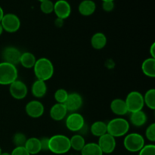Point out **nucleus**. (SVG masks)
Returning <instances> with one entry per match:
<instances>
[{
	"instance_id": "f257e3e1",
	"label": "nucleus",
	"mask_w": 155,
	"mask_h": 155,
	"mask_svg": "<svg viewBox=\"0 0 155 155\" xmlns=\"http://www.w3.org/2000/svg\"><path fill=\"white\" fill-rule=\"evenodd\" d=\"M33 70L37 80L44 82L50 80L54 74L53 64L46 58H41L36 60Z\"/></svg>"
},
{
	"instance_id": "f03ea898",
	"label": "nucleus",
	"mask_w": 155,
	"mask_h": 155,
	"mask_svg": "<svg viewBox=\"0 0 155 155\" xmlns=\"http://www.w3.org/2000/svg\"><path fill=\"white\" fill-rule=\"evenodd\" d=\"M70 139L64 135H54L49 138L48 151L55 154H63L71 150Z\"/></svg>"
},
{
	"instance_id": "7ed1b4c3",
	"label": "nucleus",
	"mask_w": 155,
	"mask_h": 155,
	"mask_svg": "<svg viewBox=\"0 0 155 155\" xmlns=\"http://www.w3.org/2000/svg\"><path fill=\"white\" fill-rule=\"evenodd\" d=\"M130 127V123L124 118H114L107 124V133L114 138L122 137L127 134Z\"/></svg>"
},
{
	"instance_id": "20e7f679",
	"label": "nucleus",
	"mask_w": 155,
	"mask_h": 155,
	"mask_svg": "<svg viewBox=\"0 0 155 155\" xmlns=\"http://www.w3.org/2000/svg\"><path fill=\"white\" fill-rule=\"evenodd\" d=\"M18 77V69L16 66L7 62L0 63V85H10L17 80Z\"/></svg>"
},
{
	"instance_id": "39448f33",
	"label": "nucleus",
	"mask_w": 155,
	"mask_h": 155,
	"mask_svg": "<svg viewBox=\"0 0 155 155\" xmlns=\"http://www.w3.org/2000/svg\"><path fill=\"white\" fill-rule=\"evenodd\" d=\"M124 145L130 152H139L145 146V139L137 133H130L126 136Z\"/></svg>"
},
{
	"instance_id": "423d86ee",
	"label": "nucleus",
	"mask_w": 155,
	"mask_h": 155,
	"mask_svg": "<svg viewBox=\"0 0 155 155\" xmlns=\"http://www.w3.org/2000/svg\"><path fill=\"white\" fill-rule=\"evenodd\" d=\"M127 110L130 113L139 111L145 106L143 95L137 91H133L127 95L125 100Z\"/></svg>"
},
{
	"instance_id": "0eeeda50",
	"label": "nucleus",
	"mask_w": 155,
	"mask_h": 155,
	"mask_svg": "<svg viewBox=\"0 0 155 155\" xmlns=\"http://www.w3.org/2000/svg\"><path fill=\"white\" fill-rule=\"evenodd\" d=\"M65 124L70 131L80 132L85 127L84 117L80 114L74 112L67 117Z\"/></svg>"
},
{
	"instance_id": "6e6552de",
	"label": "nucleus",
	"mask_w": 155,
	"mask_h": 155,
	"mask_svg": "<svg viewBox=\"0 0 155 155\" xmlns=\"http://www.w3.org/2000/svg\"><path fill=\"white\" fill-rule=\"evenodd\" d=\"M0 24H2L3 30L8 33H15L21 27V21L19 18L14 14L4 15Z\"/></svg>"
},
{
	"instance_id": "1a4fd4ad",
	"label": "nucleus",
	"mask_w": 155,
	"mask_h": 155,
	"mask_svg": "<svg viewBox=\"0 0 155 155\" xmlns=\"http://www.w3.org/2000/svg\"><path fill=\"white\" fill-rule=\"evenodd\" d=\"M102 151L103 154H110L113 152L116 148V139L114 136L109 133H105L100 136L97 143Z\"/></svg>"
},
{
	"instance_id": "9d476101",
	"label": "nucleus",
	"mask_w": 155,
	"mask_h": 155,
	"mask_svg": "<svg viewBox=\"0 0 155 155\" xmlns=\"http://www.w3.org/2000/svg\"><path fill=\"white\" fill-rule=\"evenodd\" d=\"M9 92L14 98L17 100L24 99L27 95V87L24 82L15 80L9 85Z\"/></svg>"
},
{
	"instance_id": "9b49d317",
	"label": "nucleus",
	"mask_w": 155,
	"mask_h": 155,
	"mask_svg": "<svg viewBox=\"0 0 155 155\" xmlns=\"http://www.w3.org/2000/svg\"><path fill=\"white\" fill-rule=\"evenodd\" d=\"M83 98L81 95L77 92L68 94L67 100L64 104L66 107L68 111H71L72 113L78 110L83 105Z\"/></svg>"
},
{
	"instance_id": "f8f14e48",
	"label": "nucleus",
	"mask_w": 155,
	"mask_h": 155,
	"mask_svg": "<svg viewBox=\"0 0 155 155\" xmlns=\"http://www.w3.org/2000/svg\"><path fill=\"white\" fill-rule=\"evenodd\" d=\"M21 53L19 50L15 47H6L2 51V58L5 62L16 66L20 64Z\"/></svg>"
},
{
	"instance_id": "ddd939ff",
	"label": "nucleus",
	"mask_w": 155,
	"mask_h": 155,
	"mask_svg": "<svg viewBox=\"0 0 155 155\" xmlns=\"http://www.w3.org/2000/svg\"><path fill=\"white\" fill-rule=\"evenodd\" d=\"M25 110L27 114L30 117L38 118L42 116L45 108L43 104L40 101L33 100L27 103L25 107Z\"/></svg>"
},
{
	"instance_id": "4468645a",
	"label": "nucleus",
	"mask_w": 155,
	"mask_h": 155,
	"mask_svg": "<svg viewBox=\"0 0 155 155\" xmlns=\"http://www.w3.org/2000/svg\"><path fill=\"white\" fill-rule=\"evenodd\" d=\"M54 12L58 18L64 20L71 15V7L65 0H58L54 4Z\"/></svg>"
},
{
	"instance_id": "2eb2a0df",
	"label": "nucleus",
	"mask_w": 155,
	"mask_h": 155,
	"mask_svg": "<svg viewBox=\"0 0 155 155\" xmlns=\"http://www.w3.org/2000/svg\"><path fill=\"white\" fill-rule=\"evenodd\" d=\"M68 110L64 104L56 103L50 109L49 114L52 120L55 121H61L66 117Z\"/></svg>"
},
{
	"instance_id": "dca6fc26",
	"label": "nucleus",
	"mask_w": 155,
	"mask_h": 155,
	"mask_svg": "<svg viewBox=\"0 0 155 155\" xmlns=\"http://www.w3.org/2000/svg\"><path fill=\"white\" fill-rule=\"evenodd\" d=\"M110 107L111 111L117 116H124L128 113L125 101L121 98L114 99L110 103Z\"/></svg>"
},
{
	"instance_id": "f3484780",
	"label": "nucleus",
	"mask_w": 155,
	"mask_h": 155,
	"mask_svg": "<svg viewBox=\"0 0 155 155\" xmlns=\"http://www.w3.org/2000/svg\"><path fill=\"white\" fill-rule=\"evenodd\" d=\"M24 148L27 149L29 154H37L38 153L42 151L41 148V143L40 140L38 138L32 137L30 139H27L25 145H24Z\"/></svg>"
},
{
	"instance_id": "a211bd4d",
	"label": "nucleus",
	"mask_w": 155,
	"mask_h": 155,
	"mask_svg": "<svg viewBox=\"0 0 155 155\" xmlns=\"http://www.w3.org/2000/svg\"><path fill=\"white\" fill-rule=\"evenodd\" d=\"M31 92L33 96L36 98H42L45 96L47 92V86L45 82L36 80L32 85Z\"/></svg>"
},
{
	"instance_id": "6ab92c4d",
	"label": "nucleus",
	"mask_w": 155,
	"mask_h": 155,
	"mask_svg": "<svg viewBox=\"0 0 155 155\" xmlns=\"http://www.w3.org/2000/svg\"><path fill=\"white\" fill-rule=\"evenodd\" d=\"M96 5L92 0H83L79 5V12L83 16H89L95 12Z\"/></svg>"
},
{
	"instance_id": "aec40b11",
	"label": "nucleus",
	"mask_w": 155,
	"mask_h": 155,
	"mask_svg": "<svg viewBox=\"0 0 155 155\" xmlns=\"http://www.w3.org/2000/svg\"><path fill=\"white\" fill-rule=\"evenodd\" d=\"M107 44V37L102 33H96L91 38V45L92 48L101 50L105 47Z\"/></svg>"
},
{
	"instance_id": "412c9836",
	"label": "nucleus",
	"mask_w": 155,
	"mask_h": 155,
	"mask_svg": "<svg viewBox=\"0 0 155 155\" xmlns=\"http://www.w3.org/2000/svg\"><path fill=\"white\" fill-rule=\"evenodd\" d=\"M142 71L145 76L154 78L155 77V58L150 57L145 59L142 64Z\"/></svg>"
},
{
	"instance_id": "4be33fe9",
	"label": "nucleus",
	"mask_w": 155,
	"mask_h": 155,
	"mask_svg": "<svg viewBox=\"0 0 155 155\" xmlns=\"http://www.w3.org/2000/svg\"><path fill=\"white\" fill-rule=\"evenodd\" d=\"M130 122L135 127H142L147 122V115L142 110H139V111L133 112V113H131Z\"/></svg>"
},
{
	"instance_id": "5701e85b",
	"label": "nucleus",
	"mask_w": 155,
	"mask_h": 155,
	"mask_svg": "<svg viewBox=\"0 0 155 155\" xmlns=\"http://www.w3.org/2000/svg\"><path fill=\"white\" fill-rule=\"evenodd\" d=\"M36 57L31 52L27 51V52H24L21 54V59H20V64L24 68H27V69L33 68L35 64H36Z\"/></svg>"
},
{
	"instance_id": "b1692460",
	"label": "nucleus",
	"mask_w": 155,
	"mask_h": 155,
	"mask_svg": "<svg viewBox=\"0 0 155 155\" xmlns=\"http://www.w3.org/2000/svg\"><path fill=\"white\" fill-rule=\"evenodd\" d=\"M90 131L93 136L100 137L107 133V124L101 120L95 121L91 126Z\"/></svg>"
},
{
	"instance_id": "393cba45",
	"label": "nucleus",
	"mask_w": 155,
	"mask_h": 155,
	"mask_svg": "<svg viewBox=\"0 0 155 155\" xmlns=\"http://www.w3.org/2000/svg\"><path fill=\"white\" fill-rule=\"evenodd\" d=\"M81 155H103V152L98 144L90 142L85 145L81 150Z\"/></svg>"
},
{
	"instance_id": "a878e982",
	"label": "nucleus",
	"mask_w": 155,
	"mask_h": 155,
	"mask_svg": "<svg viewBox=\"0 0 155 155\" xmlns=\"http://www.w3.org/2000/svg\"><path fill=\"white\" fill-rule=\"evenodd\" d=\"M71 148L77 151H81L86 145V142L83 136L80 134H76L70 139Z\"/></svg>"
},
{
	"instance_id": "bb28decb",
	"label": "nucleus",
	"mask_w": 155,
	"mask_h": 155,
	"mask_svg": "<svg viewBox=\"0 0 155 155\" xmlns=\"http://www.w3.org/2000/svg\"><path fill=\"white\" fill-rule=\"evenodd\" d=\"M144 103L151 110L155 109V89H148L143 96Z\"/></svg>"
},
{
	"instance_id": "cd10ccee",
	"label": "nucleus",
	"mask_w": 155,
	"mask_h": 155,
	"mask_svg": "<svg viewBox=\"0 0 155 155\" xmlns=\"http://www.w3.org/2000/svg\"><path fill=\"white\" fill-rule=\"evenodd\" d=\"M68 96V92L64 89H58L56 90L54 95V99L57 103H61V104H64Z\"/></svg>"
},
{
	"instance_id": "c85d7f7f",
	"label": "nucleus",
	"mask_w": 155,
	"mask_h": 155,
	"mask_svg": "<svg viewBox=\"0 0 155 155\" xmlns=\"http://www.w3.org/2000/svg\"><path fill=\"white\" fill-rule=\"evenodd\" d=\"M27 137L24 134L21 133H18L13 136V143L16 147L24 146L27 142Z\"/></svg>"
},
{
	"instance_id": "c756f323",
	"label": "nucleus",
	"mask_w": 155,
	"mask_h": 155,
	"mask_svg": "<svg viewBox=\"0 0 155 155\" xmlns=\"http://www.w3.org/2000/svg\"><path fill=\"white\" fill-rule=\"evenodd\" d=\"M40 9L44 14H51V12H54V3L51 0H47L41 2Z\"/></svg>"
},
{
	"instance_id": "7c9ffc66",
	"label": "nucleus",
	"mask_w": 155,
	"mask_h": 155,
	"mask_svg": "<svg viewBox=\"0 0 155 155\" xmlns=\"http://www.w3.org/2000/svg\"><path fill=\"white\" fill-rule=\"evenodd\" d=\"M139 152V155H155V145L153 144L145 145Z\"/></svg>"
},
{
	"instance_id": "2f4dec72",
	"label": "nucleus",
	"mask_w": 155,
	"mask_h": 155,
	"mask_svg": "<svg viewBox=\"0 0 155 155\" xmlns=\"http://www.w3.org/2000/svg\"><path fill=\"white\" fill-rule=\"evenodd\" d=\"M145 136L151 142L155 141V124H151L145 130Z\"/></svg>"
},
{
	"instance_id": "473e14b6",
	"label": "nucleus",
	"mask_w": 155,
	"mask_h": 155,
	"mask_svg": "<svg viewBox=\"0 0 155 155\" xmlns=\"http://www.w3.org/2000/svg\"><path fill=\"white\" fill-rule=\"evenodd\" d=\"M11 155H30L28 151H27L24 146L21 147H15L12 152L11 153Z\"/></svg>"
},
{
	"instance_id": "72a5a7b5",
	"label": "nucleus",
	"mask_w": 155,
	"mask_h": 155,
	"mask_svg": "<svg viewBox=\"0 0 155 155\" xmlns=\"http://www.w3.org/2000/svg\"><path fill=\"white\" fill-rule=\"evenodd\" d=\"M102 8L105 12H111V11L114 9V2L112 1L103 2Z\"/></svg>"
},
{
	"instance_id": "f704fd0d",
	"label": "nucleus",
	"mask_w": 155,
	"mask_h": 155,
	"mask_svg": "<svg viewBox=\"0 0 155 155\" xmlns=\"http://www.w3.org/2000/svg\"><path fill=\"white\" fill-rule=\"evenodd\" d=\"M40 140L41 148L42 151H48V142H49V138L44 137L42 138Z\"/></svg>"
},
{
	"instance_id": "c9c22d12",
	"label": "nucleus",
	"mask_w": 155,
	"mask_h": 155,
	"mask_svg": "<svg viewBox=\"0 0 155 155\" xmlns=\"http://www.w3.org/2000/svg\"><path fill=\"white\" fill-rule=\"evenodd\" d=\"M150 54H151V58H155V43L153 42L151 44V47H150V50H149Z\"/></svg>"
},
{
	"instance_id": "e433bc0d",
	"label": "nucleus",
	"mask_w": 155,
	"mask_h": 155,
	"mask_svg": "<svg viewBox=\"0 0 155 155\" xmlns=\"http://www.w3.org/2000/svg\"><path fill=\"white\" fill-rule=\"evenodd\" d=\"M63 21L64 20L60 19V18H57L55 21L56 26H58V27H60V26H61L62 24H63Z\"/></svg>"
},
{
	"instance_id": "4c0bfd02",
	"label": "nucleus",
	"mask_w": 155,
	"mask_h": 155,
	"mask_svg": "<svg viewBox=\"0 0 155 155\" xmlns=\"http://www.w3.org/2000/svg\"><path fill=\"white\" fill-rule=\"evenodd\" d=\"M3 16H4V12H3V9L2 8L1 6H0V22H1Z\"/></svg>"
},
{
	"instance_id": "58836bf2",
	"label": "nucleus",
	"mask_w": 155,
	"mask_h": 155,
	"mask_svg": "<svg viewBox=\"0 0 155 155\" xmlns=\"http://www.w3.org/2000/svg\"><path fill=\"white\" fill-rule=\"evenodd\" d=\"M3 30H3L2 27V24H0V36H1V35H2V33H3Z\"/></svg>"
},
{
	"instance_id": "ea45409f",
	"label": "nucleus",
	"mask_w": 155,
	"mask_h": 155,
	"mask_svg": "<svg viewBox=\"0 0 155 155\" xmlns=\"http://www.w3.org/2000/svg\"><path fill=\"white\" fill-rule=\"evenodd\" d=\"M1 155H11V154H9V153L8 152H4V153H2Z\"/></svg>"
},
{
	"instance_id": "a19ab883",
	"label": "nucleus",
	"mask_w": 155,
	"mask_h": 155,
	"mask_svg": "<svg viewBox=\"0 0 155 155\" xmlns=\"http://www.w3.org/2000/svg\"><path fill=\"white\" fill-rule=\"evenodd\" d=\"M103 2H109V1H112L114 2V0H102Z\"/></svg>"
},
{
	"instance_id": "79ce46f5",
	"label": "nucleus",
	"mask_w": 155,
	"mask_h": 155,
	"mask_svg": "<svg viewBox=\"0 0 155 155\" xmlns=\"http://www.w3.org/2000/svg\"><path fill=\"white\" fill-rule=\"evenodd\" d=\"M2 148H0V155L2 154Z\"/></svg>"
},
{
	"instance_id": "37998d69",
	"label": "nucleus",
	"mask_w": 155,
	"mask_h": 155,
	"mask_svg": "<svg viewBox=\"0 0 155 155\" xmlns=\"http://www.w3.org/2000/svg\"><path fill=\"white\" fill-rule=\"evenodd\" d=\"M39 2H44V1H47V0H39Z\"/></svg>"
}]
</instances>
